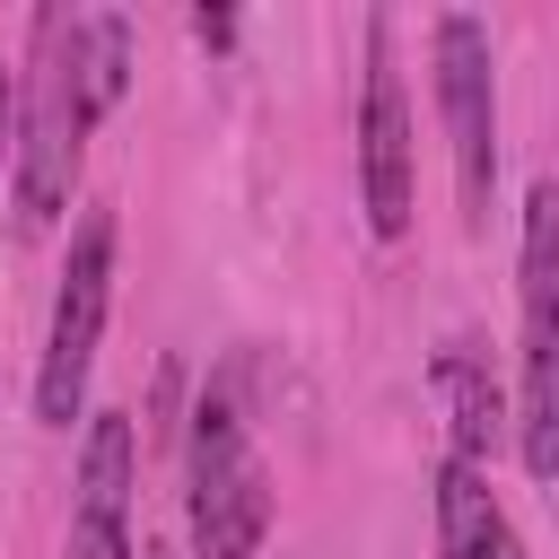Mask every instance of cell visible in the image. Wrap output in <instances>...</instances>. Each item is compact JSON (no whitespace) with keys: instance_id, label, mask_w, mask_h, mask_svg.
Listing matches in <instances>:
<instances>
[{"instance_id":"obj_6","label":"cell","mask_w":559,"mask_h":559,"mask_svg":"<svg viewBox=\"0 0 559 559\" xmlns=\"http://www.w3.org/2000/svg\"><path fill=\"white\" fill-rule=\"evenodd\" d=\"M358 201L367 227L393 245L411 236V201H419V148H411V96L393 70V17H367V87H358Z\"/></svg>"},{"instance_id":"obj_11","label":"cell","mask_w":559,"mask_h":559,"mask_svg":"<svg viewBox=\"0 0 559 559\" xmlns=\"http://www.w3.org/2000/svg\"><path fill=\"white\" fill-rule=\"evenodd\" d=\"M192 44L201 52H227L236 44V9H192Z\"/></svg>"},{"instance_id":"obj_9","label":"cell","mask_w":559,"mask_h":559,"mask_svg":"<svg viewBox=\"0 0 559 559\" xmlns=\"http://www.w3.org/2000/svg\"><path fill=\"white\" fill-rule=\"evenodd\" d=\"M437 393H445V428H454L445 454L489 472V454H498V437H507V402H498L489 367L472 358V341H445V349H437Z\"/></svg>"},{"instance_id":"obj_5","label":"cell","mask_w":559,"mask_h":559,"mask_svg":"<svg viewBox=\"0 0 559 559\" xmlns=\"http://www.w3.org/2000/svg\"><path fill=\"white\" fill-rule=\"evenodd\" d=\"M428 70H437V122L454 148V192H463V227H489V192H498V79H489V26L472 9H445L428 26Z\"/></svg>"},{"instance_id":"obj_4","label":"cell","mask_w":559,"mask_h":559,"mask_svg":"<svg viewBox=\"0 0 559 559\" xmlns=\"http://www.w3.org/2000/svg\"><path fill=\"white\" fill-rule=\"evenodd\" d=\"M105 306H114V210H87V218L70 227V262H61L52 323H44V358H35V419H44V428L87 419V376H96Z\"/></svg>"},{"instance_id":"obj_1","label":"cell","mask_w":559,"mask_h":559,"mask_svg":"<svg viewBox=\"0 0 559 559\" xmlns=\"http://www.w3.org/2000/svg\"><path fill=\"white\" fill-rule=\"evenodd\" d=\"M87 131H96V105H87V87H79L70 9H35L26 105H17V148H9L17 227H26V236H52V227H61L70 192H79V166H87Z\"/></svg>"},{"instance_id":"obj_3","label":"cell","mask_w":559,"mask_h":559,"mask_svg":"<svg viewBox=\"0 0 559 559\" xmlns=\"http://www.w3.org/2000/svg\"><path fill=\"white\" fill-rule=\"evenodd\" d=\"M183 533L192 559H253L271 533V472L227 384H210L183 419Z\"/></svg>"},{"instance_id":"obj_13","label":"cell","mask_w":559,"mask_h":559,"mask_svg":"<svg viewBox=\"0 0 559 559\" xmlns=\"http://www.w3.org/2000/svg\"><path fill=\"white\" fill-rule=\"evenodd\" d=\"M140 559H175V550H140Z\"/></svg>"},{"instance_id":"obj_8","label":"cell","mask_w":559,"mask_h":559,"mask_svg":"<svg viewBox=\"0 0 559 559\" xmlns=\"http://www.w3.org/2000/svg\"><path fill=\"white\" fill-rule=\"evenodd\" d=\"M437 559H524V533L480 463H437Z\"/></svg>"},{"instance_id":"obj_10","label":"cell","mask_w":559,"mask_h":559,"mask_svg":"<svg viewBox=\"0 0 559 559\" xmlns=\"http://www.w3.org/2000/svg\"><path fill=\"white\" fill-rule=\"evenodd\" d=\"M70 52H79V87H87V105H96V122L131 96V17H114V9H87V17H70Z\"/></svg>"},{"instance_id":"obj_7","label":"cell","mask_w":559,"mask_h":559,"mask_svg":"<svg viewBox=\"0 0 559 559\" xmlns=\"http://www.w3.org/2000/svg\"><path fill=\"white\" fill-rule=\"evenodd\" d=\"M131 489H140V428H131V411H96L87 445H79L61 559H140L131 550Z\"/></svg>"},{"instance_id":"obj_12","label":"cell","mask_w":559,"mask_h":559,"mask_svg":"<svg viewBox=\"0 0 559 559\" xmlns=\"http://www.w3.org/2000/svg\"><path fill=\"white\" fill-rule=\"evenodd\" d=\"M17 148V70H0V166Z\"/></svg>"},{"instance_id":"obj_2","label":"cell","mask_w":559,"mask_h":559,"mask_svg":"<svg viewBox=\"0 0 559 559\" xmlns=\"http://www.w3.org/2000/svg\"><path fill=\"white\" fill-rule=\"evenodd\" d=\"M515 314H524V349H515V454L542 489H559V183L542 175L524 192V236H515Z\"/></svg>"}]
</instances>
